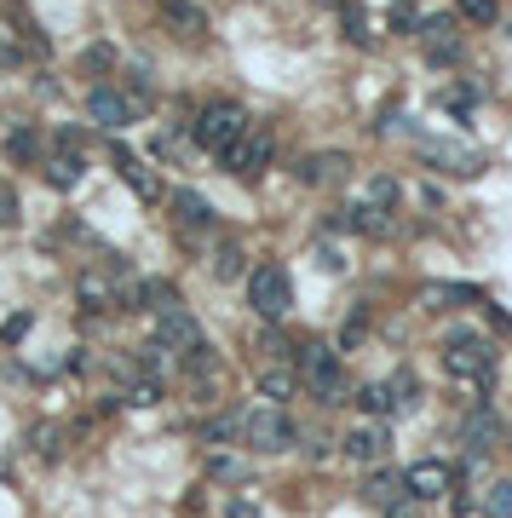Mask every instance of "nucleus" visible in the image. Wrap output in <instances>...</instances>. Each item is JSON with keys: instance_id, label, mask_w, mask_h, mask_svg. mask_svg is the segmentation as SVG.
I'll use <instances>...</instances> for the list:
<instances>
[{"instance_id": "obj_1", "label": "nucleus", "mask_w": 512, "mask_h": 518, "mask_svg": "<svg viewBox=\"0 0 512 518\" xmlns=\"http://www.w3.org/2000/svg\"><path fill=\"white\" fill-rule=\"evenodd\" d=\"M294 375H300V386H311V398L328 403V409L351 398V380H346V369H340V346H328V340L294 346Z\"/></svg>"}, {"instance_id": "obj_2", "label": "nucleus", "mask_w": 512, "mask_h": 518, "mask_svg": "<svg viewBox=\"0 0 512 518\" xmlns=\"http://www.w3.org/2000/svg\"><path fill=\"white\" fill-rule=\"evenodd\" d=\"M248 133V110L242 104H231V98H213V104H202L196 110V121H190V139L202 144V150H213V156H225L236 139Z\"/></svg>"}, {"instance_id": "obj_3", "label": "nucleus", "mask_w": 512, "mask_h": 518, "mask_svg": "<svg viewBox=\"0 0 512 518\" xmlns=\"http://www.w3.org/2000/svg\"><path fill=\"white\" fill-rule=\"evenodd\" d=\"M443 369L472 380V386L484 392L489 375H495V346H489L484 334H472V329H449V340H443Z\"/></svg>"}, {"instance_id": "obj_4", "label": "nucleus", "mask_w": 512, "mask_h": 518, "mask_svg": "<svg viewBox=\"0 0 512 518\" xmlns=\"http://www.w3.org/2000/svg\"><path fill=\"white\" fill-rule=\"evenodd\" d=\"M300 438V426L288 421V409L277 403H259V409H242V444L259 449V455H282V449H294Z\"/></svg>"}, {"instance_id": "obj_5", "label": "nucleus", "mask_w": 512, "mask_h": 518, "mask_svg": "<svg viewBox=\"0 0 512 518\" xmlns=\"http://www.w3.org/2000/svg\"><path fill=\"white\" fill-rule=\"evenodd\" d=\"M271 156H277V139H271L265 127H248V133L219 156V167H225L231 179H242V185H259V179H265V167H271Z\"/></svg>"}, {"instance_id": "obj_6", "label": "nucleus", "mask_w": 512, "mask_h": 518, "mask_svg": "<svg viewBox=\"0 0 512 518\" xmlns=\"http://www.w3.org/2000/svg\"><path fill=\"white\" fill-rule=\"evenodd\" d=\"M248 306L265 317V323H277V317H288V306H294V283H288V271L282 265H254L248 271Z\"/></svg>"}, {"instance_id": "obj_7", "label": "nucleus", "mask_w": 512, "mask_h": 518, "mask_svg": "<svg viewBox=\"0 0 512 518\" xmlns=\"http://www.w3.org/2000/svg\"><path fill=\"white\" fill-rule=\"evenodd\" d=\"M420 162L438 167V173H455V179H478L484 173V150L478 144H461V139H415Z\"/></svg>"}, {"instance_id": "obj_8", "label": "nucleus", "mask_w": 512, "mask_h": 518, "mask_svg": "<svg viewBox=\"0 0 512 518\" xmlns=\"http://www.w3.org/2000/svg\"><path fill=\"white\" fill-rule=\"evenodd\" d=\"M87 116H93V127H104V133H127V127L139 121V98H127V93H116V87L93 81V93H87Z\"/></svg>"}, {"instance_id": "obj_9", "label": "nucleus", "mask_w": 512, "mask_h": 518, "mask_svg": "<svg viewBox=\"0 0 512 518\" xmlns=\"http://www.w3.org/2000/svg\"><path fill=\"white\" fill-rule=\"evenodd\" d=\"M461 438L472 444V461H484L489 449H501V438H507V421H501V415H495V409L478 398V403H472V409L461 415Z\"/></svg>"}, {"instance_id": "obj_10", "label": "nucleus", "mask_w": 512, "mask_h": 518, "mask_svg": "<svg viewBox=\"0 0 512 518\" xmlns=\"http://www.w3.org/2000/svg\"><path fill=\"white\" fill-rule=\"evenodd\" d=\"M340 444H346L351 461L374 467V461H386V455H392V426H386V421H363V426H351Z\"/></svg>"}, {"instance_id": "obj_11", "label": "nucleus", "mask_w": 512, "mask_h": 518, "mask_svg": "<svg viewBox=\"0 0 512 518\" xmlns=\"http://www.w3.org/2000/svg\"><path fill=\"white\" fill-rule=\"evenodd\" d=\"M346 173H351L346 150H311V156H300V167H294L300 185H340Z\"/></svg>"}, {"instance_id": "obj_12", "label": "nucleus", "mask_w": 512, "mask_h": 518, "mask_svg": "<svg viewBox=\"0 0 512 518\" xmlns=\"http://www.w3.org/2000/svg\"><path fill=\"white\" fill-rule=\"evenodd\" d=\"M156 340H162L167 352H190L202 340V329H196V317L185 306H167V311H156Z\"/></svg>"}, {"instance_id": "obj_13", "label": "nucleus", "mask_w": 512, "mask_h": 518, "mask_svg": "<svg viewBox=\"0 0 512 518\" xmlns=\"http://www.w3.org/2000/svg\"><path fill=\"white\" fill-rule=\"evenodd\" d=\"M403 484H409L415 501H432V495L455 490V472H449V461H415V467L403 472Z\"/></svg>"}, {"instance_id": "obj_14", "label": "nucleus", "mask_w": 512, "mask_h": 518, "mask_svg": "<svg viewBox=\"0 0 512 518\" xmlns=\"http://www.w3.org/2000/svg\"><path fill=\"white\" fill-rule=\"evenodd\" d=\"M162 24L179 35V41H202L208 35V12L196 0H162Z\"/></svg>"}, {"instance_id": "obj_15", "label": "nucleus", "mask_w": 512, "mask_h": 518, "mask_svg": "<svg viewBox=\"0 0 512 518\" xmlns=\"http://www.w3.org/2000/svg\"><path fill=\"white\" fill-rule=\"evenodd\" d=\"M484 294L466 283H420V306L426 311H455V306H478Z\"/></svg>"}, {"instance_id": "obj_16", "label": "nucleus", "mask_w": 512, "mask_h": 518, "mask_svg": "<svg viewBox=\"0 0 512 518\" xmlns=\"http://www.w3.org/2000/svg\"><path fill=\"white\" fill-rule=\"evenodd\" d=\"M409 495V484H403V472H392V467H374L369 478H363V501L369 507H397Z\"/></svg>"}, {"instance_id": "obj_17", "label": "nucleus", "mask_w": 512, "mask_h": 518, "mask_svg": "<svg viewBox=\"0 0 512 518\" xmlns=\"http://www.w3.org/2000/svg\"><path fill=\"white\" fill-rule=\"evenodd\" d=\"M173 219L185 225V231H208L213 225V202L202 190H173Z\"/></svg>"}, {"instance_id": "obj_18", "label": "nucleus", "mask_w": 512, "mask_h": 518, "mask_svg": "<svg viewBox=\"0 0 512 518\" xmlns=\"http://www.w3.org/2000/svg\"><path fill=\"white\" fill-rule=\"evenodd\" d=\"M116 162H121V179H127V190H133V196H144V202H162V179H156V167L133 162L127 150H116Z\"/></svg>"}, {"instance_id": "obj_19", "label": "nucleus", "mask_w": 512, "mask_h": 518, "mask_svg": "<svg viewBox=\"0 0 512 518\" xmlns=\"http://www.w3.org/2000/svg\"><path fill=\"white\" fill-rule=\"evenodd\" d=\"M41 173H47L52 190H75L81 179H87V162H81L75 150H58V156H47V167H41Z\"/></svg>"}, {"instance_id": "obj_20", "label": "nucleus", "mask_w": 512, "mask_h": 518, "mask_svg": "<svg viewBox=\"0 0 512 518\" xmlns=\"http://www.w3.org/2000/svg\"><path fill=\"white\" fill-rule=\"evenodd\" d=\"M294 392H300V375H294V363H271V369H259V398H271L282 409V403L294 398Z\"/></svg>"}, {"instance_id": "obj_21", "label": "nucleus", "mask_w": 512, "mask_h": 518, "mask_svg": "<svg viewBox=\"0 0 512 518\" xmlns=\"http://www.w3.org/2000/svg\"><path fill=\"white\" fill-rule=\"evenodd\" d=\"M167 306H179L173 283H162V277H144V283H133V311H167Z\"/></svg>"}, {"instance_id": "obj_22", "label": "nucleus", "mask_w": 512, "mask_h": 518, "mask_svg": "<svg viewBox=\"0 0 512 518\" xmlns=\"http://www.w3.org/2000/svg\"><path fill=\"white\" fill-rule=\"evenodd\" d=\"M438 104L449 110V116H472L478 104H484V87H472V81H455V87H443Z\"/></svg>"}, {"instance_id": "obj_23", "label": "nucleus", "mask_w": 512, "mask_h": 518, "mask_svg": "<svg viewBox=\"0 0 512 518\" xmlns=\"http://www.w3.org/2000/svg\"><path fill=\"white\" fill-rule=\"evenodd\" d=\"M6 156H12V162H35V156H41V133H35V121H18V127L6 133Z\"/></svg>"}, {"instance_id": "obj_24", "label": "nucleus", "mask_w": 512, "mask_h": 518, "mask_svg": "<svg viewBox=\"0 0 512 518\" xmlns=\"http://www.w3.org/2000/svg\"><path fill=\"white\" fill-rule=\"evenodd\" d=\"M357 403L369 409V421H386V415H397L392 386H386V380H369V386H357Z\"/></svg>"}, {"instance_id": "obj_25", "label": "nucleus", "mask_w": 512, "mask_h": 518, "mask_svg": "<svg viewBox=\"0 0 512 518\" xmlns=\"http://www.w3.org/2000/svg\"><path fill=\"white\" fill-rule=\"evenodd\" d=\"M202 472H208L213 484H248V467L236 455H225V449H213L208 461H202Z\"/></svg>"}, {"instance_id": "obj_26", "label": "nucleus", "mask_w": 512, "mask_h": 518, "mask_svg": "<svg viewBox=\"0 0 512 518\" xmlns=\"http://www.w3.org/2000/svg\"><path fill=\"white\" fill-rule=\"evenodd\" d=\"M242 271H248V254H242L236 242H219V248H213V277H219V283H236Z\"/></svg>"}, {"instance_id": "obj_27", "label": "nucleus", "mask_w": 512, "mask_h": 518, "mask_svg": "<svg viewBox=\"0 0 512 518\" xmlns=\"http://www.w3.org/2000/svg\"><path fill=\"white\" fill-rule=\"evenodd\" d=\"M64 438H70V432H64V426H29V449H35V455H41V461H58V455H64Z\"/></svg>"}, {"instance_id": "obj_28", "label": "nucleus", "mask_w": 512, "mask_h": 518, "mask_svg": "<svg viewBox=\"0 0 512 518\" xmlns=\"http://www.w3.org/2000/svg\"><path fill=\"white\" fill-rule=\"evenodd\" d=\"M340 18H346V41H351V47H374L369 18H363V6H357V0H340Z\"/></svg>"}, {"instance_id": "obj_29", "label": "nucleus", "mask_w": 512, "mask_h": 518, "mask_svg": "<svg viewBox=\"0 0 512 518\" xmlns=\"http://www.w3.org/2000/svg\"><path fill=\"white\" fill-rule=\"evenodd\" d=\"M415 35L432 47V41H455V12H432V18H420Z\"/></svg>"}, {"instance_id": "obj_30", "label": "nucleus", "mask_w": 512, "mask_h": 518, "mask_svg": "<svg viewBox=\"0 0 512 518\" xmlns=\"http://www.w3.org/2000/svg\"><path fill=\"white\" fill-rule=\"evenodd\" d=\"M461 58H466L461 35H455V41H432V47H426V64H432V70H455Z\"/></svg>"}, {"instance_id": "obj_31", "label": "nucleus", "mask_w": 512, "mask_h": 518, "mask_svg": "<svg viewBox=\"0 0 512 518\" xmlns=\"http://www.w3.org/2000/svg\"><path fill=\"white\" fill-rule=\"evenodd\" d=\"M386 386H392V403H397V409H415V403H420V380L409 375V369H397Z\"/></svg>"}, {"instance_id": "obj_32", "label": "nucleus", "mask_w": 512, "mask_h": 518, "mask_svg": "<svg viewBox=\"0 0 512 518\" xmlns=\"http://www.w3.org/2000/svg\"><path fill=\"white\" fill-rule=\"evenodd\" d=\"M236 432H242V415H213V421L202 426V444H231Z\"/></svg>"}, {"instance_id": "obj_33", "label": "nucleus", "mask_w": 512, "mask_h": 518, "mask_svg": "<svg viewBox=\"0 0 512 518\" xmlns=\"http://www.w3.org/2000/svg\"><path fill=\"white\" fill-rule=\"evenodd\" d=\"M121 398L139 403V409H150V403H162V380H156V375H139L133 386H127V392H121Z\"/></svg>"}, {"instance_id": "obj_34", "label": "nucleus", "mask_w": 512, "mask_h": 518, "mask_svg": "<svg viewBox=\"0 0 512 518\" xmlns=\"http://www.w3.org/2000/svg\"><path fill=\"white\" fill-rule=\"evenodd\" d=\"M369 208H380V213H392V208H397V179H392V173L369 179Z\"/></svg>"}, {"instance_id": "obj_35", "label": "nucleus", "mask_w": 512, "mask_h": 518, "mask_svg": "<svg viewBox=\"0 0 512 518\" xmlns=\"http://www.w3.org/2000/svg\"><path fill=\"white\" fill-rule=\"evenodd\" d=\"M455 18H472V24H495L501 18V0H461Z\"/></svg>"}, {"instance_id": "obj_36", "label": "nucleus", "mask_w": 512, "mask_h": 518, "mask_svg": "<svg viewBox=\"0 0 512 518\" xmlns=\"http://www.w3.org/2000/svg\"><path fill=\"white\" fill-rule=\"evenodd\" d=\"M489 518H512V478H501V484H489Z\"/></svg>"}, {"instance_id": "obj_37", "label": "nucleus", "mask_w": 512, "mask_h": 518, "mask_svg": "<svg viewBox=\"0 0 512 518\" xmlns=\"http://www.w3.org/2000/svg\"><path fill=\"white\" fill-rule=\"evenodd\" d=\"M0 225H6V231L24 225V202H18V190H6V185H0Z\"/></svg>"}, {"instance_id": "obj_38", "label": "nucleus", "mask_w": 512, "mask_h": 518, "mask_svg": "<svg viewBox=\"0 0 512 518\" xmlns=\"http://www.w3.org/2000/svg\"><path fill=\"white\" fill-rule=\"evenodd\" d=\"M127 87L150 98V87H156V81H150V58H133V64H127ZM133 93H127V98H133Z\"/></svg>"}, {"instance_id": "obj_39", "label": "nucleus", "mask_w": 512, "mask_h": 518, "mask_svg": "<svg viewBox=\"0 0 512 518\" xmlns=\"http://www.w3.org/2000/svg\"><path fill=\"white\" fill-rule=\"evenodd\" d=\"M110 64H116V47H87V52H81V70H87V75H104Z\"/></svg>"}, {"instance_id": "obj_40", "label": "nucleus", "mask_w": 512, "mask_h": 518, "mask_svg": "<svg viewBox=\"0 0 512 518\" xmlns=\"http://www.w3.org/2000/svg\"><path fill=\"white\" fill-rule=\"evenodd\" d=\"M29 323H35L29 311H18V317H6V323H0V340H6V346H18V340L29 334Z\"/></svg>"}, {"instance_id": "obj_41", "label": "nucleus", "mask_w": 512, "mask_h": 518, "mask_svg": "<svg viewBox=\"0 0 512 518\" xmlns=\"http://www.w3.org/2000/svg\"><path fill=\"white\" fill-rule=\"evenodd\" d=\"M392 29L397 35H415V0H397L392 6Z\"/></svg>"}, {"instance_id": "obj_42", "label": "nucleus", "mask_w": 512, "mask_h": 518, "mask_svg": "<svg viewBox=\"0 0 512 518\" xmlns=\"http://www.w3.org/2000/svg\"><path fill=\"white\" fill-rule=\"evenodd\" d=\"M317 265H323L328 277H340V271H346V254H340V248H328V242H323V248H317Z\"/></svg>"}, {"instance_id": "obj_43", "label": "nucleus", "mask_w": 512, "mask_h": 518, "mask_svg": "<svg viewBox=\"0 0 512 518\" xmlns=\"http://www.w3.org/2000/svg\"><path fill=\"white\" fill-rule=\"evenodd\" d=\"M363 334H369V317H363V311H351V323H346V334H340V346H357Z\"/></svg>"}, {"instance_id": "obj_44", "label": "nucleus", "mask_w": 512, "mask_h": 518, "mask_svg": "<svg viewBox=\"0 0 512 518\" xmlns=\"http://www.w3.org/2000/svg\"><path fill=\"white\" fill-rule=\"evenodd\" d=\"M225 518H259V501H248V495H236L231 507H225Z\"/></svg>"}, {"instance_id": "obj_45", "label": "nucleus", "mask_w": 512, "mask_h": 518, "mask_svg": "<svg viewBox=\"0 0 512 518\" xmlns=\"http://www.w3.org/2000/svg\"><path fill=\"white\" fill-rule=\"evenodd\" d=\"M386 518H420V501H415V495H403L397 507H386Z\"/></svg>"}, {"instance_id": "obj_46", "label": "nucleus", "mask_w": 512, "mask_h": 518, "mask_svg": "<svg viewBox=\"0 0 512 518\" xmlns=\"http://www.w3.org/2000/svg\"><path fill=\"white\" fill-rule=\"evenodd\" d=\"M449 507H455V518H466V513H478V495L455 490V501H449Z\"/></svg>"}, {"instance_id": "obj_47", "label": "nucleus", "mask_w": 512, "mask_h": 518, "mask_svg": "<svg viewBox=\"0 0 512 518\" xmlns=\"http://www.w3.org/2000/svg\"><path fill=\"white\" fill-rule=\"evenodd\" d=\"M58 150H75V156H81V133H75V127H64V133H58Z\"/></svg>"}, {"instance_id": "obj_48", "label": "nucleus", "mask_w": 512, "mask_h": 518, "mask_svg": "<svg viewBox=\"0 0 512 518\" xmlns=\"http://www.w3.org/2000/svg\"><path fill=\"white\" fill-rule=\"evenodd\" d=\"M323 6H340V0H323Z\"/></svg>"}]
</instances>
